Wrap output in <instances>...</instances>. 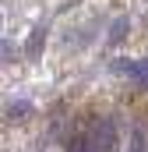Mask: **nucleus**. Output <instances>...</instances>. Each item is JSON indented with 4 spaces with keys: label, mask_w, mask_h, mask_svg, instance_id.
<instances>
[{
    "label": "nucleus",
    "mask_w": 148,
    "mask_h": 152,
    "mask_svg": "<svg viewBox=\"0 0 148 152\" xmlns=\"http://www.w3.org/2000/svg\"><path fill=\"white\" fill-rule=\"evenodd\" d=\"M88 138H92V152H116V124L99 120L95 127H88Z\"/></svg>",
    "instance_id": "1"
},
{
    "label": "nucleus",
    "mask_w": 148,
    "mask_h": 152,
    "mask_svg": "<svg viewBox=\"0 0 148 152\" xmlns=\"http://www.w3.org/2000/svg\"><path fill=\"white\" fill-rule=\"evenodd\" d=\"M28 110H32V103H28V99H18V103L7 106V117H25Z\"/></svg>",
    "instance_id": "6"
},
{
    "label": "nucleus",
    "mask_w": 148,
    "mask_h": 152,
    "mask_svg": "<svg viewBox=\"0 0 148 152\" xmlns=\"http://www.w3.org/2000/svg\"><path fill=\"white\" fill-rule=\"evenodd\" d=\"M131 78H134L138 85H145V88H148V60H134V71H131Z\"/></svg>",
    "instance_id": "5"
},
{
    "label": "nucleus",
    "mask_w": 148,
    "mask_h": 152,
    "mask_svg": "<svg viewBox=\"0 0 148 152\" xmlns=\"http://www.w3.org/2000/svg\"><path fill=\"white\" fill-rule=\"evenodd\" d=\"M127 32H131V21L120 14V18L110 25V42H113V46H116V42H123V39H127Z\"/></svg>",
    "instance_id": "3"
},
{
    "label": "nucleus",
    "mask_w": 148,
    "mask_h": 152,
    "mask_svg": "<svg viewBox=\"0 0 148 152\" xmlns=\"http://www.w3.org/2000/svg\"><path fill=\"white\" fill-rule=\"evenodd\" d=\"M67 152H92V138H88V131H78L71 142H67Z\"/></svg>",
    "instance_id": "4"
},
{
    "label": "nucleus",
    "mask_w": 148,
    "mask_h": 152,
    "mask_svg": "<svg viewBox=\"0 0 148 152\" xmlns=\"http://www.w3.org/2000/svg\"><path fill=\"white\" fill-rule=\"evenodd\" d=\"M46 32H49V21L42 18L36 28H32V36H28V42H25V53L32 57V60H39V53H42V39H46Z\"/></svg>",
    "instance_id": "2"
}]
</instances>
